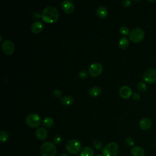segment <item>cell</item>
Instances as JSON below:
<instances>
[{
    "label": "cell",
    "instance_id": "20",
    "mask_svg": "<svg viewBox=\"0 0 156 156\" xmlns=\"http://www.w3.org/2000/svg\"><path fill=\"white\" fill-rule=\"evenodd\" d=\"M73 102H74V99L70 96H65L61 98V102L63 105H69L72 104Z\"/></svg>",
    "mask_w": 156,
    "mask_h": 156
},
{
    "label": "cell",
    "instance_id": "23",
    "mask_svg": "<svg viewBox=\"0 0 156 156\" xmlns=\"http://www.w3.org/2000/svg\"><path fill=\"white\" fill-rule=\"evenodd\" d=\"M137 88L138 91H140V92H144L146 90L147 87L144 82H140L138 84Z\"/></svg>",
    "mask_w": 156,
    "mask_h": 156
},
{
    "label": "cell",
    "instance_id": "27",
    "mask_svg": "<svg viewBox=\"0 0 156 156\" xmlns=\"http://www.w3.org/2000/svg\"><path fill=\"white\" fill-rule=\"evenodd\" d=\"M62 141V137L60 135H57L54 138V142L57 144H60Z\"/></svg>",
    "mask_w": 156,
    "mask_h": 156
},
{
    "label": "cell",
    "instance_id": "22",
    "mask_svg": "<svg viewBox=\"0 0 156 156\" xmlns=\"http://www.w3.org/2000/svg\"><path fill=\"white\" fill-rule=\"evenodd\" d=\"M9 138V134L4 130L0 131V141L3 143L6 141Z\"/></svg>",
    "mask_w": 156,
    "mask_h": 156
},
{
    "label": "cell",
    "instance_id": "3",
    "mask_svg": "<svg viewBox=\"0 0 156 156\" xmlns=\"http://www.w3.org/2000/svg\"><path fill=\"white\" fill-rule=\"evenodd\" d=\"M82 146L80 143L76 140L71 139L68 140L66 143V151L72 155H76L81 151Z\"/></svg>",
    "mask_w": 156,
    "mask_h": 156
},
{
    "label": "cell",
    "instance_id": "12",
    "mask_svg": "<svg viewBox=\"0 0 156 156\" xmlns=\"http://www.w3.org/2000/svg\"><path fill=\"white\" fill-rule=\"evenodd\" d=\"M152 126V121L148 118H144L140 121L139 126L143 130H149Z\"/></svg>",
    "mask_w": 156,
    "mask_h": 156
},
{
    "label": "cell",
    "instance_id": "29",
    "mask_svg": "<svg viewBox=\"0 0 156 156\" xmlns=\"http://www.w3.org/2000/svg\"><path fill=\"white\" fill-rule=\"evenodd\" d=\"M62 91L58 89H55L53 91V94L55 98H60L62 96Z\"/></svg>",
    "mask_w": 156,
    "mask_h": 156
},
{
    "label": "cell",
    "instance_id": "26",
    "mask_svg": "<svg viewBox=\"0 0 156 156\" xmlns=\"http://www.w3.org/2000/svg\"><path fill=\"white\" fill-rule=\"evenodd\" d=\"M78 76H79V77L80 79H85V78L87 77V76H88V73H87L86 71H85V70H82L81 71H80V72L79 73Z\"/></svg>",
    "mask_w": 156,
    "mask_h": 156
},
{
    "label": "cell",
    "instance_id": "4",
    "mask_svg": "<svg viewBox=\"0 0 156 156\" xmlns=\"http://www.w3.org/2000/svg\"><path fill=\"white\" fill-rule=\"evenodd\" d=\"M118 152V146L115 142L108 143L102 149V154L104 156H117Z\"/></svg>",
    "mask_w": 156,
    "mask_h": 156
},
{
    "label": "cell",
    "instance_id": "16",
    "mask_svg": "<svg viewBox=\"0 0 156 156\" xmlns=\"http://www.w3.org/2000/svg\"><path fill=\"white\" fill-rule=\"evenodd\" d=\"M96 15L99 18H105L108 13V10L106 7L104 6H100L96 9Z\"/></svg>",
    "mask_w": 156,
    "mask_h": 156
},
{
    "label": "cell",
    "instance_id": "21",
    "mask_svg": "<svg viewBox=\"0 0 156 156\" xmlns=\"http://www.w3.org/2000/svg\"><path fill=\"white\" fill-rule=\"evenodd\" d=\"M42 124L45 127H51L54 124V119L51 117H46L43 119Z\"/></svg>",
    "mask_w": 156,
    "mask_h": 156
},
{
    "label": "cell",
    "instance_id": "14",
    "mask_svg": "<svg viewBox=\"0 0 156 156\" xmlns=\"http://www.w3.org/2000/svg\"><path fill=\"white\" fill-rule=\"evenodd\" d=\"M35 135L38 140H44L48 136V132L44 127H39L35 132Z\"/></svg>",
    "mask_w": 156,
    "mask_h": 156
},
{
    "label": "cell",
    "instance_id": "8",
    "mask_svg": "<svg viewBox=\"0 0 156 156\" xmlns=\"http://www.w3.org/2000/svg\"><path fill=\"white\" fill-rule=\"evenodd\" d=\"M143 80L149 83H155L156 82V70L153 68L146 70L143 74Z\"/></svg>",
    "mask_w": 156,
    "mask_h": 156
},
{
    "label": "cell",
    "instance_id": "25",
    "mask_svg": "<svg viewBox=\"0 0 156 156\" xmlns=\"http://www.w3.org/2000/svg\"><path fill=\"white\" fill-rule=\"evenodd\" d=\"M119 32L122 35H126L130 33L128 27H127L126 26L121 27L119 29Z\"/></svg>",
    "mask_w": 156,
    "mask_h": 156
},
{
    "label": "cell",
    "instance_id": "17",
    "mask_svg": "<svg viewBox=\"0 0 156 156\" xmlns=\"http://www.w3.org/2000/svg\"><path fill=\"white\" fill-rule=\"evenodd\" d=\"M81 156H93L94 155V151L90 146H85L83 147L81 150L80 152Z\"/></svg>",
    "mask_w": 156,
    "mask_h": 156
},
{
    "label": "cell",
    "instance_id": "13",
    "mask_svg": "<svg viewBox=\"0 0 156 156\" xmlns=\"http://www.w3.org/2000/svg\"><path fill=\"white\" fill-rule=\"evenodd\" d=\"M43 29V23L40 21H35L31 26V30L34 34H37L40 33Z\"/></svg>",
    "mask_w": 156,
    "mask_h": 156
},
{
    "label": "cell",
    "instance_id": "33",
    "mask_svg": "<svg viewBox=\"0 0 156 156\" xmlns=\"http://www.w3.org/2000/svg\"><path fill=\"white\" fill-rule=\"evenodd\" d=\"M96 156H102V155H96Z\"/></svg>",
    "mask_w": 156,
    "mask_h": 156
},
{
    "label": "cell",
    "instance_id": "31",
    "mask_svg": "<svg viewBox=\"0 0 156 156\" xmlns=\"http://www.w3.org/2000/svg\"><path fill=\"white\" fill-rule=\"evenodd\" d=\"M123 5L125 6V7H129V6H130V5H131V1H128V0H127V1H124V2H123Z\"/></svg>",
    "mask_w": 156,
    "mask_h": 156
},
{
    "label": "cell",
    "instance_id": "24",
    "mask_svg": "<svg viewBox=\"0 0 156 156\" xmlns=\"http://www.w3.org/2000/svg\"><path fill=\"white\" fill-rule=\"evenodd\" d=\"M93 145L94 146V147L96 149H101L102 148V146L103 144L99 140H96L93 142Z\"/></svg>",
    "mask_w": 156,
    "mask_h": 156
},
{
    "label": "cell",
    "instance_id": "9",
    "mask_svg": "<svg viewBox=\"0 0 156 156\" xmlns=\"http://www.w3.org/2000/svg\"><path fill=\"white\" fill-rule=\"evenodd\" d=\"M1 48L3 52L7 55L12 54L15 51V45L13 43L9 40H6L2 42Z\"/></svg>",
    "mask_w": 156,
    "mask_h": 156
},
{
    "label": "cell",
    "instance_id": "2",
    "mask_svg": "<svg viewBox=\"0 0 156 156\" xmlns=\"http://www.w3.org/2000/svg\"><path fill=\"white\" fill-rule=\"evenodd\" d=\"M41 156H55L57 149L55 144L51 141L43 143L40 148Z\"/></svg>",
    "mask_w": 156,
    "mask_h": 156
},
{
    "label": "cell",
    "instance_id": "6",
    "mask_svg": "<svg viewBox=\"0 0 156 156\" xmlns=\"http://www.w3.org/2000/svg\"><path fill=\"white\" fill-rule=\"evenodd\" d=\"M25 122L28 126L34 128L38 127L40 124L41 118L38 114L30 113L26 117Z\"/></svg>",
    "mask_w": 156,
    "mask_h": 156
},
{
    "label": "cell",
    "instance_id": "30",
    "mask_svg": "<svg viewBox=\"0 0 156 156\" xmlns=\"http://www.w3.org/2000/svg\"><path fill=\"white\" fill-rule=\"evenodd\" d=\"M132 98L134 100H138L140 98V96L137 93H134L132 94Z\"/></svg>",
    "mask_w": 156,
    "mask_h": 156
},
{
    "label": "cell",
    "instance_id": "1",
    "mask_svg": "<svg viewBox=\"0 0 156 156\" xmlns=\"http://www.w3.org/2000/svg\"><path fill=\"white\" fill-rule=\"evenodd\" d=\"M58 10L54 6H48L44 8L41 13L42 20L47 23H54L58 18Z\"/></svg>",
    "mask_w": 156,
    "mask_h": 156
},
{
    "label": "cell",
    "instance_id": "10",
    "mask_svg": "<svg viewBox=\"0 0 156 156\" xmlns=\"http://www.w3.org/2000/svg\"><path fill=\"white\" fill-rule=\"evenodd\" d=\"M119 94L122 98L128 99L132 96V91L129 87L124 85L119 88Z\"/></svg>",
    "mask_w": 156,
    "mask_h": 156
},
{
    "label": "cell",
    "instance_id": "7",
    "mask_svg": "<svg viewBox=\"0 0 156 156\" xmlns=\"http://www.w3.org/2000/svg\"><path fill=\"white\" fill-rule=\"evenodd\" d=\"M103 71V66L99 63H92L88 68V73L93 77L99 76Z\"/></svg>",
    "mask_w": 156,
    "mask_h": 156
},
{
    "label": "cell",
    "instance_id": "18",
    "mask_svg": "<svg viewBox=\"0 0 156 156\" xmlns=\"http://www.w3.org/2000/svg\"><path fill=\"white\" fill-rule=\"evenodd\" d=\"M101 88L99 87H93L89 90V94L93 97L96 98L101 93Z\"/></svg>",
    "mask_w": 156,
    "mask_h": 156
},
{
    "label": "cell",
    "instance_id": "5",
    "mask_svg": "<svg viewBox=\"0 0 156 156\" xmlns=\"http://www.w3.org/2000/svg\"><path fill=\"white\" fill-rule=\"evenodd\" d=\"M144 37V32L141 28H135L132 29L129 33L130 40L134 43L141 42Z\"/></svg>",
    "mask_w": 156,
    "mask_h": 156
},
{
    "label": "cell",
    "instance_id": "15",
    "mask_svg": "<svg viewBox=\"0 0 156 156\" xmlns=\"http://www.w3.org/2000/svg\"><path fill=\"white\" fill-rule=\"evenodd\" d=\"M130 152L132 156H144L145 154L144 149L138 146H135L133 147Z\"/></svg>",
    "mask_w": 156,
    "mask_h": 156
},
{
    "label": "cell",
    "instance_id": "11",
    "mask_svg": "<svg viewBox=\"0 0 156 156\" xmlns=\"http://www.w3.org/2000/svg\"><path fill=\"white\" fill-rule=\"evenodd\" d=\"M62 10L67 13H71L74 10V5L70 0H65L62 2Z\"/></svg>",
    "mask_w": 156,
    "mask_h": 156
},
{
    "label": "cell",
    "instance_id": "19",
    "mask_svg": "<svg viewBox=\"0 0 156 156\" xmlns=\"http://www.w3.org/2000/svg\"><path fill=\"white\" fill-rule=\"evenodd\" d=\"M129 40L127 39V38L124 37L121 38L118 41V46L122 49H126L129 46Z\"/></svg>",
    "mask_w": 156,
    "mask_h": 156
},
{
    "label": "cell",
    "instance_id": "28",
    "mask_svg": "<svg viewBox=\"0 0 156 156\" xmlns=\"http://www.w3.org/2000/svg\"><path fill=\"white\" fill-rule=\"evenodd\" d=\"M126 143L129 146H132L134 144V141L131 137H127L126 139Z\"/></svg>",
    "mask_w": 156,
    "mask_h": 156
},
{
    "label": "cell",
    "instance_id": "32",
    "mask_svg": "<svg viewBox=\"0 0 156 156\" xmlns=\"http://www.w3.org/2000/svg\"><path fill=\"white\" fill-rule=\"evenodd\" d=\"M60 156H68L66 154H65V153H63V154H62Z\"/></svg>",
    "mask_w": 156,
    "mask_h": 156
}]
</instances>
